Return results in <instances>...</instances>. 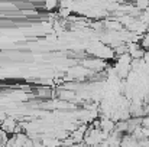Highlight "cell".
Masks as SVG:
<instances>
[{
	"instance_id": "cell-4",
	"label": "cell",
	"mask_w": 149,
	"mask_h": 147,
	"mask_svg": "<svg viewBox=\"0 0 149 147\" xmlns=\"http://www.w3.org/2000/svg\"><path fill=\"white\" fill-rule=\"evenodd\" d=\"M56 6V0H47V7L48 9H52Z\"/></svg>"
},
{
	"instance_id": "cell-1",
	"label": "cell",
	"mask_w": 149,
	"mask_h": 147,
	"mask_svg": "<svg viewBox=\"0 0 149 147\" xmlns=\"http://www.w3.org/2000/svg\"><path fill=\"white\" fill-rule=\"evenodd\" d=\"M129 53L132 55L133 59H142L143 55H145V50L142 48H138V49H135V50H132V52H129Z\"/></svg>"
},
{
	"instance_id": "cell-3",
	"label": "cell",
	"mask_w": 149,
	"mask_h": 147,
	"mask_svg": "<svg viewBox=\"0 0 149 147\" xmlns=\"http://www.w3.org/2000/svg\"><path fill=\"white\" fill-rule=\"evenodd\" d=\"M136 1V7L141 10H145L146 7H149V0H135Z\"/></svg>"
},
{
	"instance_id": "cell-2",
	"label": "cell",
	"mask_w": 149,
	"mask_h": 147,
	"mask_svg": "<svg viewBox=\"0 0 149 147\" xmlns=\"http://www.w3.org/2000/svg\"><path fill=\"white\" fill-rule=\"evenodd\" d=\"M59 97L62 99H70V98H74V92L68 91V90H61L59 91Z\"/></svg>"
}]
</instances>
